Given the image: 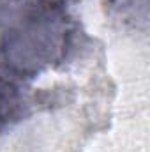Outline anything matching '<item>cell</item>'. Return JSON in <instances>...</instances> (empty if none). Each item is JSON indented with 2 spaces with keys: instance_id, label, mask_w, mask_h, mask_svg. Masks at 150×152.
I'll return each mask as SVG.
<instances>
[{
  "instance_id": "cell-1",
  "label": "cell",
  "mask_w": 150,
  "mask_h": 152,
  "mask_svg": "<svg viewBox=\"0 0 150 152\" xmlns=\"http://www.w3.org/2000/svg\"><path fill=\"white\" fill-rule=\"evenodd\" d=\"M74 39L76 23L64 0H0V64L18 80L58 67Z\"/></svg>"
},
{
  "instance_id": "cell-2",
  "label": "cell",
  "mask_w": 150,
  "mask_h": 152,
  "mask_svg": "<svg viewBox=\"0 0 150 152\" xmlns=\"http://www.w3.org/2000/svg\"><path fill=\"white\" fill-rule=\"evenodd\" d=\"M28 112V99L21 80L0 64V134L18 124Z\"/></svg>"
}]
</instances>
